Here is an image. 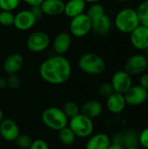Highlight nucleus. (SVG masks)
<instances>
[{
  "mask_svg": "<svg viewBox=\"0 0 148 149\" xmlns=\"http://www.w3.org/2000/svg\"><path fill=\"white\" fill-rule=\"evenodd\" d=\"M130 41L134 48L145 51L148 47V28L140 24L130 33Z\"/></svg>",
  "mask_w": 148,
  "mask_h": 149,
  "instance_id": "obj_12",
  "label": "nucleus"
},
{
  "mask_svg": "<svg viewBox=\"0 0 148 149\" xmlns=\"http://www.w3.org/2000/svg\"><path fill=\"white\" fill-rule=\"evenodd\" d=\"M24 65V58L20 53L15 52L10 54L3 61V68L8 74L17 73Z\"/></svg>",
  "mask_w": 148,
  "mask_h": 149,
  "instance_id": "obj_17",
  "label": "nucleus"
},
{
  "mask_svg": "<svg viewBox=\"0 0 148 149\" xmlns=\"http://www.w3.org/2000/svg\"><path fill=\"white\" fill-rule=\"evenodd\" d=\"M44 14L48 16H58L64 13L65 3L62 0H44L40 4Z\"/></svg>",
  "mask_w": 148,
  "mask_h": 149,
  "instance_id": "obj_19",
  "label": "nucleus"
},
{
  "mask_svg": "<svg viewBox=\"0 0 148 149\" xmlns=\"http://www.w3.org/2000/svg\"><path fill=\"white\" fill-rule=\"evenodd\" d=\"M147 72H148V64H147Z\"/></svg>",
  "mask_w": 148,
  "mask_h": 149,
  "instance_id": "obj_43",
  "label": "nucleus"
},
{
  "mask_svg": "<svg viewBox=\"0 0 148 149\" xmlns=\"http://www.w3.org/2000/svg\"><path fill=\"white\" fill-rule=\"evenodd\" d=\"M72 45V36L70 33L62 31L59 32L54 38L52 46L57 55H64L66 53Z\"/></svg>",
  "mask_w": 148,
  "mask_h": 149,
  "instance_id": "obj_14",
  "label": "nucleus"
},
{
  "mask_svg": "<svg viewBox=\"0 0 148 149\" xmlns=\"http://www.w3.org/2000/svg\"><path fill=\"white\" fill-rule=\"evenodd\" d=\"M114 24L120 32L130 34L140 25L136 10L132 8L120 10L115 17Z\"/></svg>",
  "mask_w": 148,
  "mask_h": 149,
  "instance_id": "obj_4",
  "label": "nucleus"
},
{
  "mask_svg": "<svg viewBox=\"0 0 148 149\" xmlns=\"http://www.w3.org/2000/svg\"><path fill=\"white\" fill-rule=\"evenodd\" d=\"M22 1L32 7V6H39L44 0H22Z\"/></svg>",
  "mask_w": 148,
  "mask_h": 149,
  "instance_id": "obj_36",
  "label": "nucleus"
},
{
  "mask_svg": "<svg viewBox=\"0 0 148 149\" xmlns=\"http://www.w3.org/2000/svg\"><path fill=\"white\" fill-rule=\"evenodd\" d=\"M145 52H146V55H145V56L147 57V58L148 59V47L146 49V50H145Z\"/></svg>",
  "mask_w": 148,
  "mask_h": 149,
  "instance_id": "obj_41",
  "label": "nucleus"
},
{
  "mask_svg": "<svg viewBox=\"0 0 148 149\" xmlns=\"http://www.w3.org/2000/svg\"><path fill=\"white\" fill-rule=\"evenodd\" d=\"M111 28L112 20L106 14H104L92 21V31L98 36L106 35L110 31Z\"/></svg>",
  "mask_w": 148,
  "mask_h": 149,
  "instance_id": "obj_20",
  "label": "nucleus"
},
{
  "mask_svg": "<svg viewBox=\"0 0 148 149\" xmlns=\"http://www.w3.org/2000/svg\"><path fill=\"white\" fill-rule=\"evenodd\" d=\"M20 134L17 124L11 119H3L0 122V135L6 141H15Z\"/></svg>",
  "mask_w": 148,
  "mask_h": 149,
  "instance_id": "obj_13",
  "label": "nucleus"
},
{
  "mask_svg": "<svg viewBox=\"0 0 148 149\" xmlns=\"http://www.w3.org/2000/svg\"><path fill=\"white\" fill-rule=\"evenodd\" d=\"M15 15L12 11L1 10L0 11V24L3 26H10L13 25Z\"/></svg>",
  "mask_w": 148,
  "mask_h": 149,
  "instance_id": "obj_27",
  "label": "nucleus"
},
{
  "mask_svg": "<svg viewBox=\"0 0 148 149\" xmlns=\"http://www.w3.org/2000/svg\"><path fill=\"white\" fill-rule=\"evenodd\" d=\"M6 81H7V86L12 90H16L19 88L21 85V79L17 73L8 74V77L6 78Z\"/></svg>",
  "mask_w": 148,
  "mask_h": 149,
  "instance_id": "obj_31",
  "label": "nucleus"
},
{
  "mask_svg": "<svg viewBox=\"0 0 148 149\" xmlns=\"http://www.w3.org/2000/svg\"><path fill=\"white\" fill-rule=\"evenodd\" d=\"M139 141L142 148L148 149V127L142 130L139 134Z\"/></svg>",
  "mask_w": 148,
  "mask_h": 149,
  "instance_id": "obj_33",
  "label": "nucleus"
},
{
  "mask_svg": "<svg viewBox=\"0 0 148 149\" xmlns=\"http://www.w3.org/2000/svg\"><path fill=\"white\" fill-rule=\"evenodd\" d=\"M140 86L148 91V72L141 74L140 79Z\"/></svg>",
  "mask_w": 148,
  "mask_h": 149,
  "instance_id": "obj_35",
  "label": "nucleus"
},
{
  "mask_svg": "<svg viewBox=\"0 0 148 149\" xmlns=\"http://www.w3.org/2000/svg\"><path fill=\"white\" fill-rule=\"evenodd\" d=\"M16 145L17 146V148H19L20 149H28L30 148L32 140L31 139V137L27 134H20L17 138L15 140Z\"/></svg>",
  "mask_w": 148,
  "mask_h": 149,
  "instance_id": "obj_28",
  "label": "nucleus"
},
{
  "mask_svg": "<svg viewBox=\"0 0 148 149\" xmlns=\"http://www.w3.org/2000/svg\"><path fill=\"white\" fill-rule=\"evenodd\" d=\"M39 75L46 83L62 85L69 80L72 75V65L63 55H55L44 60L39 66Z\"/></svg>",
  "mask_w": 148,
  "mask_h": 149,
  "instance_id": "obj_1",
  "label": "nucleus"
},
{
  "mask_svg": "<svg viewBox=\"0 0 148 149\" xmlns=\"http://www.w3.org/2000/svg\"><path fill=\"white\" fill-rule=\"evenodd\" d=\"M37 21V18L31 10H24L15 15L13 25L17 30L24 31L31 29L36 24Z\"/></svg>",
  "mask_w": 148,
  "mask_h": 149,
  "instance_id": "obj_11",
  "label": "nucleus"
},
{
  "mask_svg": "<svg viewBox=\"0 0 148 149\" xmlns=\"http://www.w3.org/2000/svg\"><path fill=\"white\" fill-rule=\"evenodd\" d=\"M7 87V81L5 78L0 77V90H3Z\"/></svg>",
  "mask_w": 148,
  "mask_h": 149,
  "instance_id": "obj_37",
  "label": "nucleus"
},
{
  "mask_svg": "<svg viewBox=\"0 0 148 149\" xmlns=\"http://www.w3.org/2000/svg\"><path fill=\"white\" fill-rule=\"evenodd\" d=\"M28 149H50L48 143L43 139H37L32 141Z\"/></svg>",
  "mask_w": 148,
  "mask_h": 149,
  "instance_id": "obj_32",
  "label": "nucleus"
},
{
  "mask_svg": "<svg viewBox=\"0 0 148 149\" xmlns=\"http://www.w3.org/2000/svg\"><path fill=\"white\" fill-rule=\"evenodd\" d=\"M4 119V114H3V110L0 108V122L3 120Z\"/></svg>",
  "mask_w": 148,
  "mask_h": 149,
  "instance_id": "obj_39",
  "label": "nucleus"
},
{
  "mask_svg": "<svg viewBox=\"0 0 148 149\" xmlns=\"http://www.w3.org/2000/svg\"><path fill=\"white\" fill-rule=\"evenodd\" d=\"M125 149H140L139 147H133V148H125Z\"/></svg>",
  "mask_w": 148,
  "mask_h": 149,
  "instance_id": "obj_42",
  "label": "nucleus"
},
{
  "mask_svg": "<svg viewBox=\"0 0 148 149\" xmlns=\"http://www.w3.org/2000/svg\"><path fill=\"white\" fill-rule=\"evenodd\" d=\"M112 144L109 135L104 133L92 134L85 144V149H107Z\"/></svg>",
  "mask_w": 148,
  "mask_h": 149,
  "instance_id": "obj_16",
  "label": "nucleus"
},
{
  "mask_svg": "<svg viewBox=\"0 0 148 149\" xmlns=\"http://www.w3.org/2000/svg\"><path fill=\"white\" fill-rule=\"evenodd\" d=\"M20 1L21 0H0V10L13 11L18 7Z\"/></svg>",
  "mask_w": 148,
  "mask_h": 149,
  "instance_id": "obj_29",
  "label": "nucleus"
},
{
  "mask_svg": "<svg viewBox=\"0 0 148 149\" xmlns=\"http://www.w3.org/2000/svg\"><path fill=\"white\" fill-rule=\"evenodd\" d=\"M68 127L72 130L76 137L81 139L89 138L94 132V123L92 120L81 113L69 120Z\"/></svg>",
  "mask_w": 148,
  "mask_h": 149,
  "instance_id": "obj_5",
  "label": "nucleus"
},
{
  "mask_svg": "<svg viewBox=\"0 0 148 149\" xmlns=\"http://www.w3.org/2000/svg\"><path fill=\"white\" fill-rule=\"evenodd\" d=\"M147 102H148V94H147Z\"/></svg>",
  "mask_w": 148,
  "mask_h": 149,
  "instance_id": "obj_45",
  "label": "nucleus"
},
{
  "mask_svg": "<svg viewBox=\"0 0 148 149\" xmlns=\"http://www.w3.org/2000/svg\"><path fill=\"white\" fill-rule=\"evenodd\" d=\"M41 120L47 128L58 132L68 126L69 122V119L63 112L62 108L56 107H51L44 109L42 113Z\"/></svg>",
  "mask_w": 148,
  "mask_h": 149,
  "instance_id": "obj_2",
  "label": "nucleus"
},
{
  "mask_svg": "<svg viewBox=\"0 0 148 149\" xmlns=\"http://www.w3.org/2000/svg\"><path fill=\"white\" fill-rule=\"evenodd\" d=\"M50 45V38L44 31H34L29 35L26 41V45L29 51L32 52H44Z\"/></svg>",
  "mask_w": 148,
  "mask_h": 149,
  "instance_id": "obj_8",
  "label": "nucleus"
},
{
  "mask_svg": "<svg viewBox=\"0 0 148 149\" xmlns=\"http://www.w3.org/2000/svg\"><path fill=\"white\" fill-rule=\"evenodd\" d=\"M148 59L143 54L137 53L131 56L124 65V71L129 75H139L142 74L147 71Z\"/></svg>",
  "mask_w": 148,
  "mask_h": 149,
  "instance_id": "obj_7",
  "label": "nucleus"
},
{
  "mask_svg": "<svg viewBox=\"0 0 148 149\" xmlns=\"http://www.w3.org/2000/svg\"><path fill=\"white\" fill-rule=\"evenodd\" d=\"M79 69L89 75H99L106 70V65L104 58L93 52L84 53L79 59Z\"/></svg>",
  "mask_w": 148,
  "mask_h": 149,
  "instance_id": "obj_3",
  "label": "nucleus"
},
{
  "mask_svg": "<svg viewBox=\"0 0 148 149\" xmlns=\"http://www.w3.org/2000/svg\"><path fill=\"white\" fill-rule=\"evenodd\" d=\"M99 94L102 98H108L111 94L114 93V89L111 84V82H105L101 84L99 87Z\"/></svg>",
  "mask_w": 148,
  "mask_h": 149,
  "instance_id": "obj_30",
  "label": "nucleus"
},
{
  "mask_svg": "<svg viewBox=\"0 0 148 149\" xmlns=\"http://www.w3.org/2000/svg\"><path fill=\"white\" fill-rule=\"evenodd\" d=\"M111 84L114 89V92L124 94L133 86L132 76L124 70L118 71L113 75Z\"/></svg>",
  "mask_w": 148,
  "mask_h": 149,
  "instance_id": "obj_10",
  "label": "nucleus"
},
{
  "mask_svg": "<svg viewBox=\"0 0 148 149\" xmlns=\"http://www.w3.org/2000/svg\"><path fill=\"white\" fill-rule=\"evenodd\" d=\"M80 113L90 119L93 120L99 117L103 113L102 104L96 100H90L85 101L80 107Z\"/></svg>",
  "mask_w": 148,
  "mask_h": 149,
  "instance_id": "obj_18",
  "label": "nucleus"
},
{
  "mask_svg": "<svg viewBox=\"0 0 148 149\" xmlns=\"http://www.w3.org/2000/svg\"><path fill=\"white\" fill-rule=\"evenodd\" d=\"M62 110L65 113V115L67 116V118L69 120L75 117L79 113H80V107L78 105V103H76L75 101H72V100L66 101L63 105Z\"/></svg>",
  "mask_w": 148,
  "mask_h": 149,
  "instance_id": "obj_25",
  "label": "nucleus"
},
{
  "mask_svg": "<svg viewBox=\"0 0 148 149\" xmlns=\"http://www.w3.org/2000/svg\"><path fill=\"white\" fill-rule=\"evenodd\" d=\"M139 134L133 130H128L123 132V147L125 148L139 147Z\"/></svg>",
  "mask_w": 148,
  "mask_h": 149,
  "instance_id": "obj_23",
  "label": "nucleus"
},
{
  "mask_svg": "<svg viewBox=\"0 0 148 149\" xmlns=\"http://www.w3.org/2000/svg\"><path fill=\"white\" fill-rule=\"evenodd\" d=\"M85 3H99L101 0H85Z\"/></svg>",
  "mask_w": 148,
  "mask_h": 149,
  "instance_id": "obj_40",
  "label": "nucleus"
},
{
  "mask_svg": "<svg viewBox=\"0 0 148 149\" xmlns=\"http://www.w3.org/2000/svg\"><path fill=\"white\" fill-rule=\"evenodd\" d=\"M76 138L77 137L75 134L68 126H66L65 127L58 131V140L60 143L64 146H66V147L72 146L75 142Z\"/></svg>",
  "mask_w": 148,
  "mask_h": 149,
  "instance_id": "obj_22",
  "label": "nucleus"
},
{
  "mask_svg": "<svg viewBox=\"0 0 148 149\" xmlns=\"http://www.w3.org/2000/svg\"><path fill=\"white\" fill-rule=\"evenodd\" d=\"M140 24L148 28V0H144L136 9Z\"/></svg>",
  "mask_w": 148,
  "mask_h": 149,
  "instance_id": "obj_24",
  "label": "nucleus"
},
{
  "mask_svg": "<svg viewBox=\"0 0 148 149\" xmlns=\"http://www.w3.org/2000/svg\"><path fill=\"white\" fill-rule=\"evenodd\" d=\"M107 149H125V148H123L122 146H120V145L112 143Z\"/></svg>",
  "mask_w": 148,
  "mask_h": 149,
  "instance_id": "obj_38",
  "label": "nucleus"
},
{
  "mask_svg": "<svg viewBox=\"0 0 148 149\" xmlns=\"http://www.w3.org/2000/svg\"><path fill=\"white\" fill-rule=\"evenodd\" d=\"M105 13V8L104 6L99 3H93L89 8L86 12V15L91 18V20H94L101 16H103Z\"/></svg>",
  "mask_w": 148,
  "mask_h": 149,
  "instance_id": "obj_26",
  "label": "nucleus"
},
{
  "mask_svg": "<svg viewBox=\"0 0 148 149\" xmlns=\"http://www.w3.org/2000/svg\"><path fill=\"white\" fill-rule=\"evenodd\" d=\"M147 94L148 91L139 85V86H132L124 93V97L126 105L137 107L147 102Z\"/></svg>",
  "mask_w": 148,
  "mask_h": 149,
  "instance_id": "obj_9",
  "label": "nucleus"
},
{
  "mask_svg": "<svg viewBox=\"0 0 148 149\" xmlns=\"http://www.w3.org/2000/svg\"><path fill=\"white\" fill-rule=\"evenodd\" d=\"M91 31L92 20L86 13H82L72 18L70 23V31L72 35L82 38L86 36Z\"/></svg>",
  "mask_w": 148,
  "mask_h": 149,
  "instance_id": "obj_6",
  "label": "nucleus"
},
{
  "mask_svg": "<svg viewBox=\"0 0 148 149\" xmlns=\"http://www.w3.org/2000/svg\"><path fill=\"white\" fill-rule=\"evenodd\" d=\"M30 10L33 13V15L35 16V17L37 18V20L40 19L42 17V16L44 15V13H43V11L41 10L40 5L39 6H32Z\"/></svg>",
  "mask_w": 148,
  "mask_h": 149,
  "instance_id": "obj_34",
  "label": "nucleus"
},
{
  "mask_svg": "<svg viewBox=\"0 0 148 149\" xmlns=\"http://www.w3.org/2000/svg\"><path fill=\"white\" fill-rule=\"evenodd\" d=\"M119 1H126V0H119Z\"/></svg>",
  "mask_w": 148,
  "mask_h": 149,
  "instance_id": "obj_44",
  "label": "nucleus"
},
{
  "mask_svg": "<svg viewBox=\"0 0 148 149\" xmlns=\"http://www.w3.org/2000/svg\"><path fill=\"white\" fill-rule=\"evenodd\" d=\"M85 3V0H69L67 3H65L64 13L70 18L79 16L84 13Z\"/></svg>",
  "mask_w": 148,
  "mask_h": 149,
  "instance_id": "obj_21",
  "label": "nucleus"
},
{
  "mask_svg": "<svg viewBox=\"0 0 148 149\" xmlns=\"http://www.w3.org/2000/svg\"><path fill=\"white\" fill-rule=\"evenodd\" d=\"M106 108L107 110L114 114L122 113L126 106L124 94L114 92L108 98H106Z\"/></svg>",
  "mask_w": 148,
  "mask_h": 149,
  "instance_id": "obj_15",
  "label": "nucleus"
}]
</instances>
